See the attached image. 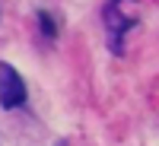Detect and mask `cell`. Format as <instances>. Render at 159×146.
Instances as JSON below:
<instances>
[{
  "label": "cell",
  "mask_w": 159,
  "mask_h": 146,
  "mask_svg": "<svg viewBox=\"0 0 159 146\" xmlns=\"http://www.w3.org/2000/svg\"><path fill=\"white\" fill-rule=\"evenodd\" d=\"M29 99V89H25V79L19 76V70L13 64L0 60V108L3 111H16L25 105Z\"/></svg>",
  "instance_id": "obj_1"
},
{
  "label": "cell",
  "mask_w": 159,
  "mask_h": 146,
  "mask_svg": "<svg viewBox=\"0 0 159 146\" xmlns=\"http://www.w3.org/2000/svg\"><path fill=\"white\" fill-rule=\"evenodd\" d=\"M102 22H105V32H108V48L115 54H124V38H127L130 29H134L137 19L121 13V3H118V0H108V7L102 13Z\"/></svg>",
  "instance_id": "obj_2"
},
{
  "label": "cell",
  "mask_w": 159,
  "mask_h": 146,
  "mask_svg": "<svg viewBox=\"0 0 159 146\" xmlns=\"http://www.w3.org/2000/svg\"><path fill=\"white\" fill-rule=\"evenodd\" d=\"M38 25H42V35L45 38H57V32H61L57 29V19L51 16L48 10H38Z\"/></svg>",
  "instance_id": "obj_3"
},
{
  "label": "cell",
  "mask_w": 159,
  "mask_h": 146,
  "mask_svg": "<svg viewBox=\"0 0 159 146\" xmlns=\"http://www.w3.org/2000/svg\"><path fill=\"white\" fill-rule=\"evenodd\" d=\"M118 3H121V0H118Z\"/></svg>",
  "instance_id": "obj_4"
}]
</instances>
